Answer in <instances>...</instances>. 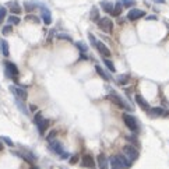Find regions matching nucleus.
Wrapping results in <instances>:
<instances>
[{"mask_svg": "<svg viewBox=\"0 0 169 169\" xmlns=\"http://www.w3.org/2000/svg\"><path fill=\"white\" fill-rule=\"evenodd\" d=\"M123 122L125 125L127 126V129L133 133H137L138 131V123H137V119H136L133 115L130 113H123Z\"/></svg>", "mask_w": 169, "mask_h": 169, "instance_id": "nucleus-1", "label": "nucleus"}, {"mask_svg": "<svg viewBox=\"0 0 169 169\" xmlns=\"http://www.w3.org/2000/svg\"><path fill=\"white\" fill-rule=\"evenodd\" d=\"M98 27L101 31L106 32V34H110V32L113 31V23L110 18H108V17H104V18H99L98 20Z\"/></svg>", "mask_w": 169, "mask_h": 169, "instance_id": "nucleus-2", "label": "nucleus"}, {"mask_svg": "<svg viewBox=\"0 0 169 169\" xmlns=\"http://www.w3.org/2000/svg\"><path fill=\"white\" fill-rule=\"evenodd\" d=\"M123 152H125V155L129 158V161H136V159L138 158V150L136 148L133 144H126V146L123 147Z\"/></svg>", "mask_w": 169, "mask_h": 169, "instance_id": "nucleus-3", "label": "nucleus"}, {"mask_svg": "<svg viewBox=\"0 0 169 169\" xmlns=\"http://www.w3.org/2000/svg\"><path fill=\"white\" fill-rule=\"evenodd\" d=\"M49 147H50V150H52L53 152L57 154V155H60L62 158H67V154L64 152V148H63V144L60 143V141H57V140L49 141Z\"/></svg>", "mask_w": 169, "mask_h": 169, "instance_id": "nucleus-4", "label": "nucleus"}, {"mask_svg": "<svg viewBox=\"0 0 169 169\" xmlns=\"http://www.w3.org/2000/svg\"><path fill=\"white\" fill-rule=\"evenodd\" d=\"M81 166L83 168H88V169H95V161L94 156L91 154H85L81 158Z\"/></svg>", "mask_w": 169, "mask_h": 169, "instance_id": "nucleus-5", "label": "nucleus"}, {"mask_svg": "<svg viewBox=\"0 0 169 169\" xmlns=\"http://www.w3.org/2000/svg\"><path fill=\"white\" fill-rule=\"evenodd\" d=\"M6 69H7V75H8V77H11V78L18 77V74H20L18 67H17V66L14 64V63H11V62H6Z\"/></svg>", "mask_w": 169, "mask_h": 169, "instance_id": "nucleus-6", "label": "nucleus"}, {"mask_svg": "<svg viewBox=\"0 0 169 169\" xmlns=\"http://www.w3.org/2000/svg\"><path fill=\"white\" fill-rule=\"evenodd\" d=\"M10 91L13 92L14 95H16V98L21 99V101H25V99H27V96H28V94H27V91H25V90L18 88V87H14V85H11V87H10Z\"/></svg>", "mask_w": 169, "mask_h": 169, "instance_id": "nucleus-7", "label": "nucleus"}, {"mask_svg": "<svg viewBox=\"0 0 169 169\" xmlns=\"http://www.w3.org/2000/svg\"><path fill=\"white\" fill-rule=\"evenodd\" d=\"M144 16H146V13H144L143 10H138V8H131V10L127 13V20L136 21V20L141 18V17H144Z\"/></svg>", "mask_w": 169, "mask_h": 169, "instance_id": "nucleus-8", "label": "nucleus"}, {"mask_svg": "<svg viewBox=\"0 0 169 169\" xmlns=\"http://www.w3.org/2000/svg\"><path fill=\"white\" fill-rule=\"evenodd\" d=\"M95 48L98 49V52L101 53V55L104 56V57H109V56H110V50H109V48H108L106 45L104 44V42H98V41H96Z\"/></svg>", "mask_w": 169, "mask_h": 169, "instance_id": "nucleus-9", "label": "nucleus"}, {"mask_svg": "<svg viewBox=\"0 0 169 169\" xmlns=\"http://www.w3.org/2000/svg\"><path fill=\"white\" fill-rule=\"evenodd\" d=\"M41 16H42V20H44V23L46 24V25H49V24L52 23V14H50V11L48 10L45 6H41Z\"/></svg>", "mask_w": 169, "mask_h": 169, "instance_id": "nucleus-10", "label": "nucleus"}, {"mask_svg": "<svg viewBox=\"0 0 169 169\" xmlns=\"http://www.w3.org/2000/svg\"><path fill=\"white\" fill-rule=\"evenodd\" d=\"M96 161H98V166L99 169H108V158L105 156V154L104 152H101V154H98V156H96Z\"/></svg>", "mask_w": 169, "mask_h": 169, "instance_id": "nucleus-11", "label": "nucleus"}, {"mask_svg": "<svg viewBox=\"0 0 169 169\" xmlns=\"http://www.w3.org/2000/svg\"><path fill=\"white\" fill-rule=\"evenodd\" d=\"M49 125H50V120L49 119H42L41 122L38 123V131H39V134H45V131L49 129Z\"/></svg>", "mask_w": 169, "mask_h": 169, "instance_id": "nucleus-12", "label": "nucleus"}, {"mask_svg": "<svg viewBox=\"0 0 169 169\" xmlns=\"http://www.w3.org/2000/svg\"><path fill=\"white\" fill-rule=\"evenodd\" d=\"M136 102H137L138 105H140L143 109H146V110H148L150 109V105H148V102H147V99L144 98L141 94H137L136 95Z\"/></svg>", "mask_w": 169, "mask_h": 169, "instance_id": "nucleus-13", "label": "nucleus"}, {"mask_svg": "<svg viewBox=\"0 0 169 169\" xmlns=\"http://www.w3.org/2000/svg\"><path fill=\"white\" fill-rule=\"evenodd\" d=\"M108 99H109V101H112L113 104H116L119 108H126V106H127V105L123 102V99H120L119 96L115 95V94H109V95H108Z\"/></svg>", "mask_w": 169, "mask_h": 169, "instance_id": "nucleus-14", "label": "nucleus"}, {"mask_svg": "<svg viewBox=\"0 0 169 169\" xmlns=\"http://www.w3.org/2000/svg\"><path fill=\"white\" fill-rule=\"evenodd\" d=\"M165 113V110L159 106H155V108H150L148 109V115L152 117H158V116H162Z\"/></svg>", "mask_w": 169, "mask_h": 169, "instance_id": "nucleus-15", "label": "nucleus"}, {"mask_svg": "<svg viewBox=\"0 0 169 169\" xmlns=\"http://www.w3.org/2000/svg\"><path fill=\"white\" fill-rule=\"evenodd\" d=\"M101 7L105 13H110L112 14V10H113V3L108 2V0H102L101 2Z\"/></svg>", "mask_w": 169, "mask_h": 169, "instance_id": "nucleus-16", "label": "nucleus"}, {"mask_svg": "<svg viewBox=\"0 0 169 169\" xmlns=\"http://www.w3.org/2000/svg\"><path fill=\"white\" fill-rule=\"evenodd\" d=\"M109 162H110V168H112V169H123V168H122V165H120L119 158H117V155L110 156Z\"/></svg>", "mask_w": 169, "mask_h": 169, "instance_id": "nucleus-17", "label": "nucleus"}, {"mask_svg": "<svg viewBox=\"0 0 169 169\" xmlns=\"http://www.w3.org/2000/svg\"><path fill=\"white\" fill-rule=\"evenodd\" d=\"M7 6L10 7V11L13 14H20L21 13V7L17 2H10V3H7Z\"/></svg>", "mask_w": 169, "mask_h": 169, "instance_id": "nucleus-18", "label": "nucleus"}, {"mask_svg": "<svg viewBox=\"0 0 169 169\" xmlns=\"http://www.w3.org/2000/svg\"><path fill=\"white\" fill-rule=\"evenodd\" d=\"M123 11V6L120 2H116V4H113V10H112V14L115 17H119Z\"/></svg>", "mask_w": 169, "mask_h": 169, "instance_id": "nucleus-19", "label": "nucleus"}, {"mask_svg": "<svg viewBox=\"0 0 169 169\" xmlns=\"http://www.w3.org/2000/svg\"><path fill=\"white\" fill-rule=\"evenodd\" d=\"M117 158H119V161H120V165H122V168L123 169H126V168H130V162H129V158L126 155H117Z\"/></svg>", "mask_w": 169, "mask_h": 169, "instance_id": "nucleus-20", "label": "nucleus"}, {"mask_svg": "<svg viewBox=\"0 0 169 169\" xmlns=\"http://www.w3.org/2000/svg\"><path fill=\"white\" fill-rule=\"evenodd\" d=\"M95 70H96V73L101 75V77L104 78L105 81H110V77H109V75H108L106 73H105V70H104L102 67H99V66H95Z\"/></svg>", "mask_w": 169, "mask_h": 169, "instance_id": "nucleus-21", "label": "nucleus"}, {"mask_svg": "<svg viewBox=\"0 0 169 169\" xmlns=\"http://www.w3.org/2000/svg\"><path fill=\"white\" fill-rule=\"evenodd\" d=\"M16 104H17V106H18V109H20L24 115H28V109H27V106L24 105V101H21V99L16 98Z\"/></svg>", "mask_w": 169, "mask_h": 169, "instance_id": "nucleus-22", "label": "nucleus"}, {"mask_svg": "<svg viewBox=\"0 0 169 169\" xmlns=\"http://www.w3.org/2000/svg\"><path fill=\"white\" fill-rule=\"evenodd\" d=\"M24 7H25L27 11H34L35 8L38 7V4L37 3H34V2H25L24 3Z\"/></svg>", "mask_w": 169, "mask_h": 169, "instance_id": "nucleus-23", "label": "nucleus"}, {"mask_svg": "<svg viewBox=\"0 0 169 169\" xmlns=\"http://www.w3.org/2000/svg\"><path fill=\"white\" fill-rule=\"evenodd\" d=\"M117 83L120 85H125V84L129 83V74H122V75H117Z\"/></svg>", "mask_w": 169, "mask_h": 169, "instance_id": "nucleus-24", "label": "nucleus"}, {"mask_svg": "<svg viewBox=\"0 0 169 169\" xmlns=\"http://www.w3.org/2000/svg\"><path fill=\"white\" fill-rule=\"evenodd\" d=\"M2 52H3V55H4L6 57L10 55V50H8V44H7V41H4V39L2 41Z\"/></svg>", "mask_w": 169, "mask_h": 169, "instance_id": "nucleus-25", "label": "nucleus"}, {"mask_svg": "<svg viewBox=\"0 0 169 169\" xmlns=\"http://www.w3.org/2000/svg\"><path fill=\"white\" fill-rule=\"evenodd\" d=\"M91 20L95 21V23H98V20H99V13H98V8L96 7H92V10H91Z\"/></svg>", "mask_w": 169, "mask_h": 169, "instance_id": "nucleus-26", "label": "nucleus"}, {"mask_svg": "<svg viewBox=\"0 0 169 169\" xmlns=\"http://www.w3.org/2000/svg\"><path fill=\"white\" fill-rule=\"evenodd\" d=\"M104 63H105V66H106L108 69H109V71H112V73H115V71H116V69H115V66H113V63L110 62L109 59H104Z\"/></svg>", "mask_w": 169, "mask_h": 169, "instance_id": "nucleus-27", "label": "nucleus"}, {"mask_svg": "<svg viewBox=\"0 0 169 169\" xmlns=\"http://www.w3.org/2000/svg\"><path fill=\"white\" fill-rule=\"evenodd\" d=\"M75 46L78 48V50H80V52H84V53H85L87 50H88V48H87V45L84 44V42H75Z\"/></svg>", "mask_w": 169, "mask_h": 169, "instance_id": "nucleus-28", "label": "nucleus"}, {"mask_svg": "<svg viewBox=\"0 0 169 169\" xmlns=\"http://www.w3.org/2000/svg\"><path fill=\"white\" fill-rule=\"evenodd\" d=\"M122 6L123 7H133V6H136V0H122Z\"/></svg>", "mask_w": 169, "mask_h": 169, "instance_id": "nucleus-29", "label": "nucleus"}, {"mask_svg": "<svg viewBox=\"0 0 169 169\" xmlns=\"http://www.w3.org/2000/svg\"><path fill=\"white\" fill-rule=\"evenodd\" d=\"M8 24L10 25H14V24H20V17H17V16H10L8 17Z\"/></svg>", "mask_w": 169, "mask_h": 169, "instance_id": "nucleus-30", "label": "nucleus"}, {"mask_svg": "<svg viewBox=\"0 0 169 169\" xmlns=\"http://www.w3.org/2000/svg\"><path fill=\"white\" fill-rule=\"evenodd\" d=\"M11 31H13V27L8 24V25H4L2 28V34L3 35H8V34H11Z\"/></svg>", "mask_w": 169, "mask_h": 169, "instance_id": "nucleus-31", "label": "nucleus"}, {"mask_svg": "<svg viewBox=\"0 0 169 169\" xmlns=\"http://www.w3.org/2000/svg\"><path fill=\"white\" fill-rule=\"evenodd\" d=\"M56 136H57V130H52V131L49 133V134L46 136V140H48V141H53Z\"/></svg>", "mask_w": 169, "mask_h": 169, "instance_id": "nucleus-32", "label": "nucleus"}, {"mask_svg": "<svg viewBox=\"0 0 169 169\" xmlns=\"http://www.w3.org/2000/svg\"><path fill=\"white\" fill-rule=\"evenodd\" d=\"M78 161H80V155H78V154H74V155L70 158V161H69V162H70L71 165H75Z\"/></svg>", "mask_w": 169, "mask_h": 169, "instance_id": "nucleus-33", "label": "nucleus"}, {"mask_svg": "<svg viewBox=\"0 0 169 169\" xmlns=\"http://www.w3.org/2000/svg\"><path fill=\"white\" fill-rule=\"evenodd\" d=\"M6 14H7V10L4 7H0V23L6 18Z\"/></svg>", "mask_w": 169, "mask_h": 169, "instance_id": "nucleus-34", "label": "nucleus"}, {"mask_svg": "<svg viewBox=\"0 0 169 169\" xmlns=\"http://www.w3.org/2000/svg\"><path fill=\"white\" fill-rule=\"evenodd\" d=\"M25 20L32 21V23H39V18H38V17H35V16H27Z\"/></svg>", "mask_w": 169, "mask_h": 169, "instance_id": "nucleus-35", "label": "nucleus"}, {"mask_svg": "<svg viewBox=\"0 0 169 169\" xmlns=\"http://www.w3.org/2000/svg\"><path fill=\"white\" fill-rule=\"evenodd\" d=\"M2 140L4 141V143L7 144V146H10V147H13V146H14V143H13V141H11L8 137H2Z\"/></svg>", "mask_w": 169, "mask_h": 169, "instance_id": "nucleus-36", "label": "nucleus"}, {"mask_svg": "<svg viewBox=\"0 0 169 169\" xmlns=\"http://www.w3.org/2000/svg\"><path fill=\"white\" fill-rule=\"evenodd\" d=\"M42 119H44V117H42V115H41V113H37V115H35V117H34V122L38 125V123L41 122Z\"/></svg>", "mask_w": 169, "mask_h": 169, "instance_id": "nucleus-37", "label": "nucleus"}, {"mask_svg": "<svg viewBox=\"0 0 169 169\" xmlns=\"http://www.w3.org/2000/svg\"><path fill=\"white\" fill-rule=\"evenodd\" d=\"M126 140H129V141H130V143L133 144V146H136V144H137V141L134 140V137H133V136H129V137H126Z\"/></svg>", "mask_w": 169, "mask_h": 169, "instance_id": "nucleus-38", "label": "nucleus"}, {"mask_svg": "<svg viewBox=\"0 0 169 169\" xmlns=\"http://www.w3.org/2000/svg\"><path fill=\"white\" fill-rule=\"evenodd\" d=\"M57 38H59V39H66V41H73V39H71L70 37H67V35H57Z\"/></svg>", "mask_w": 169, "mask_h": 169, "instance_id": "nucleus-39", "label": "nucleus"}, {"mask_svg": "<svg viewBox=\"0 0 169 169\" xmlns=\"http://www.w3.org/2000/svg\"><path fill=\"white\" fill-rule=\"evenodd\" d=\"M88 38H90V42H91L92 45H95V44H96V39H95V37H94L92 34H90V35H88Z\"/></svg>", "mask_w": 169, "mask_h": 169, "instance_id": "nucleus-40", "label": "nucleus"}, {"mask_svg": "<svg viewBox=\"0 0 169 169\" xmlns=\"http://www.w3.org/2000/svg\"><path fill=\"white\" fill-rule=\"evenodd\" d=\"M147 20H148V21L150 20H156V17L155 16H148V17H147Z\"/></svg>", "mask_w": 169, "mask_h": 169, "instance_id": "nucleus-41", "label": "nucleus"}, {"mask_svg": "<svg viewBox=\"0 0 169 169\" xmlns=\"http://www.w3.org/2000/svg\"><path fill=\"white\" fill-rule=\"evenodd\" d=\"M29 109H31V110H37V106H35V105H31V106H29Z\"/></svg>", "mask_w": 169, "mask_h": 169, "instance_id": "nucleus-42", "label": "nucleus"}, {"mask_svg": "<svg viewBox=\"0 0 169 169\" xmlns=\"http://www.w3.org/2000/svg\"><path fill=\"white\" fill-rule=\"evenodd\" d=\"M154 2H156V3H165V0H154Z\"/></svg>", "mask_w": 169, "mask_h": 169, "instance_id": "nucleus-43", "label": "nucleus"}, {"mask_svg": "<svg viewBox=\"0 0 169 169\" xmlns=\"http://www.w3.org/2000/svg\"><path fill=\"white\" fill-rule=\"evenodd\" d=\"M0 151H3V144H2V141H0Z\"/></svg>", "mask_w": 169, "mask_h": 169, "instance_id": "nucleus-44", "label": "nucleus"}, {"mask_svg": "<svg viewBox=\"0 0 169 169\" xmlns=\"http://www.w3.org/2000/svg\"><path fill=\"white\" fill-rule=\"evenodd\" d=\"M31 169H38V168H37V166H32V168H31Z\"/></svg>", "mask_w": 169, "mask_h": 169, "instance_id": "nucleus-45", "label": "nucleus"}]
</instances>
